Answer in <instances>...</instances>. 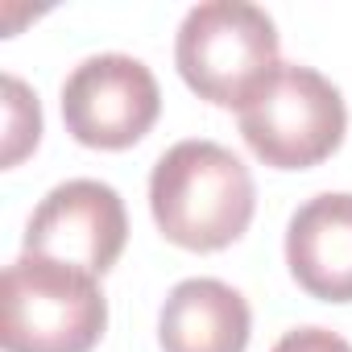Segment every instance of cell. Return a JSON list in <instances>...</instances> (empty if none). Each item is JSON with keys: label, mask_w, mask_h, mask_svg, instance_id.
Here are the masks:
<instances>
[{"label": "cell", "mask_w": 352, "mask_h": 352, "mask_svg": "<svg viewBox=\"0 0 352 352\" xmlns=\"http://www.w3.org/2000/svg\"><path fill=\"white\" fill-rule=\"evenodd\" d=\"M257 208L249 166L220 141L170 145L149 174V212L162 236L191 253H216L245 236Z\"/></svg>", "instance_id": "1"}, {"label": "cell", "mask_w": 352, "mask_h": 352, "mask_svg": "<svg viewBox=\"0 0 352 352\" xmlns=\"http://www.w3.org/2000/svg\"><path fill=\"white\" fill-rule=\"evenodd\" d=\"M108 327V298L91 274L21 253L0 282L5 352H91Z\"/></svg>", "instance_id": "2"}, {"label": "cell", "mask_w": 352, "mask_h": 352, "mask_svg": "<svg viewBox=\"0 0 352 352\" xmlns=\"http://www.w3.org/2000/svg\"><path fill=\"white\" fill-rule=\"evenodd\" d=\"M174 63L187 87L216 108H245L261 83L282 67L278 30L265 9L245 0H208L195 5L174 42Z\"/></svg>", "instance_id": "3"}, {"label": "cell", "mask_w": 352, "mask_h": 352, "mask_svg": "<svg viewBox=\"0 0 352 352\" xmlns=\"http://www.w3.org/2000/svg\"><path fill=\"white\" fill-rule=\"evenodd\" d=\"M348 108L340 87L315 67L282 63L241 108V137L274 170H307L344 141Z\"/></svg>", "instance_id": "4"}, {"label": "cell", "mask_w": 352, "mask_h": 352, "mask_svg": "<svg viewBox=\"0 0 352 352\" xmlns=\"http://www.w3.org/2000/svg\"><path fill=\"white\" fill-rule=\"evenodd\" d=\"M162 112L153 71L133 54H91L63 83L67 133L87 149L137 145Z\"/></svg>", "instance_id": "5"}, {"label": "cell", "mask_w": 352, "mask_h": 352, "mask_svg": "<svg viewBox=\"0 0 352 352\" xmlns=\"http://www.w3.org/2000/svg\"><path fill=\"white\" fill-rule=\"evenodd\" d=\"M129 241V216L116 187L100 179L58 183L25 224V253L83 270L91 278L108 274Z\"/></svg>", "instance_id": "6"}, {"label": "cell", "mask_w": 352, "mask_h": 352, "mask_svg": "<svg viewBox=\"0 0 352 352\" xmlns=\"http://www.w3.org/2000/svg\"><path fill=\"white\" fill-rule=\"evenodd\" d=\"M286 265L311 298L352 302V195L327 191L290 216Z\"/></svg>", "instance_id": "7"}, {"label": "cell", "mask_w": 352, "mask_h": 352, "mask_svg": "<svg viewBox=\"0 0 352 352\" xmlns=\"http://www.w3.org/2000/svg\"><path fill=\"white\" fill-rule=\"evenodd\" d=\"M253 336V315L241 290L220 278L179 282L157 315L162 352H245Z\"/></svg>", "instance_id": "8"}, {"label": "cell", "mask_w": 352, "mask_h": 352, "mask_svg": "<svg viewBox=\"0 0 352 352\" xmlns=\"http://www.w3.org/2000/svg\"><path fill=\"white\" fill-rule=\"evenodd\" d=\"M0 87H5V166H17L42 137V108L17 75H5Z\"/></svg>", "instance_id": "9"}, {"label": "cell", "mask_w": 352, "mask_h": 352, "mask_svg": "<svg viewBox=\"0 0 352 352\" xmlns=\"http://www.w3.org/2000/svg\"><path fill=\"white\" fill-rule=\"evenodd\" d=\"M270 352H352V344L327 327H294L286 331Z\"/></svg>", "instance_id": "10"}]
</instances>
